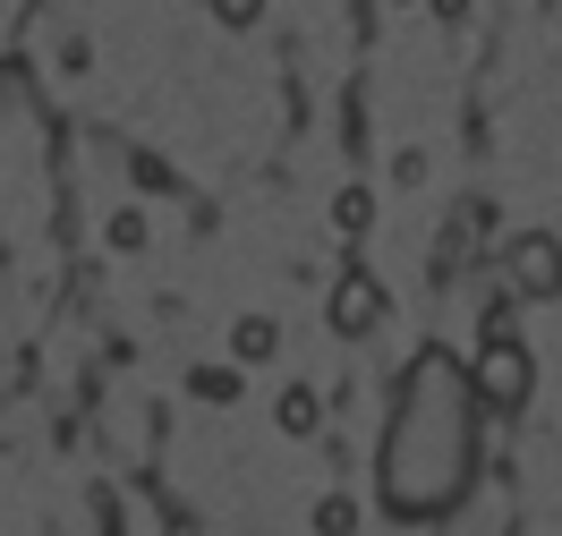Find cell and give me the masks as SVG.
<instances>
[{
    "label": "cell",
    "mask_w": 562,
    "mask_h": 536,
    "mask_svg": "<svg viewBox=\"0 0 562 536\" xmlns=\"http://www.w3.org/2000/svg\"><path fill=\"white\" fill-rule=\"evenodd\" d=\"M196 392H205V400H231V392H239V375H231V366H196Z\"/></svg>",
    "instance_id": "cell-9"
},
{
    "label": "cell",
    "mask_w": 562,
    "mask_h": 536,
    "mask_svg": "<svg viewBox=\"0 0 562 536\" xmlns=\"http://www.w3.org/2000/svg\"><path fill=\"white\" fill-rule=\"evenodd\" d=\"M375 323H384V282H375V273H341V282H333V332H375Z\"/></svg>",
    "instance_id": "cell-4"
},
{
    "label": "cell",
    "mask_w": 562,
    "mask_h": 536,
    "mask_svg": "<svg viewBox=\"0 0 562 536\" xmlns=\"http://www.w3.org/2000/svg\"><path fill=\"white\" fill-rule=\"evenodd\" d=\"M469 384H477V409H520L528 384H537V366H528V350L512 341V332H503V341H486V350H477Z\"/></svg>",
    "instance_id": "cell-2"
},
{
    "label": "cell",
    "mask_w": 562,
    "mask_h": 536,
    "mask_svg": "<svg viewBox=\"0 0 562 536\" xmlns=\"http://www.w3.org/2000/svg\"><path fill=\"white\" fill-rule=\"evenodd\" d=\"M213 18H222V26H256V18H265V0H213Z\"/></svg>",
    "instance_id": "cell-10"
},
{
    "label": "cell",
    "mask_w": 562,
    "mask_h": 536,
    "mask_svg": "<svg viewBox=\"0 0 562 536\" xmlns=\"http://www.w3.org/2000/svg\"><path fill=\"white\" fill-rule=\"evenodd\" d=\"M111 248H145V214H111Z\"/></svg>",
    "instance_id": "cell-11"
},
{
    "label": "cell",
    "mask_w": 562,
    "mask_h": 536,
    "mask_svg": "<svg viewBox=\"0 0 562 536\" xmlns=\"http://www.w3.org/2000/svg\"><path fill=\"white\" fill-rule=\"evenodd\" d=\"M477 384L452 350H418V366L401 375L384 426V502L401 520H443L469 486H477Z\"/></svg>",
    "instance_id": "cell-1"
},
{
    "label": "cell",
    "mask_w": 562,
    "mask_h": 536,
    "mask_svg": "<svg viewBox=\"0 0 562 536\" xmlns=\"http://www.w3.org/2000/svg\"><path fill=\"white\" fill-rule=\"evenodd\" d=\"M333 230H341V239H367V230H375V196H367V187H341V196H333Z\"/></svg>",
    "instance_id": "cell-6"
},
{
    "label": "cell",
    "mask_w": 562,
    "mask_h": 536,
    "mask_svg": "<svg viewBox=\"0 0 562 536\" xmlns=\"http://www.w3.org/2000/svg\"><path fill=\"white\" fill-rule=\"evenodd\" d=\"M512 289L520 298H554L562 289V239L554 230H528L520 248H512Z\"/></svg>",
    "instance_id": "cell-3"
},
{
    "label": "cell",
    "mask_w": 562,
    "mask_h": 536,
    "mask_svg": "<svg viewBox=\"0 0 562 536\" xmlns=\"http://www.w3.org/2000/svg\"><path fill=\"white\" fill-rule=\"evenodd\" d=\"M273 418H281V434H316V392H307V384H290Z\"/></svg>",
    "instance_id": "cell-7"
},
{
    "label": "cell",
    "mask_w": 562,
    "mask_h": 536,
    "mask_svg": "<svg viewBox=\"0 0 562 536\" xmlns=\"http://www.w3.org/2000/svg\"><path fill=\"white\" fill-rule=\"evenodd\" d=\"M273 350H281V323H273V316H239V332H231V357H239V366H265Z\"/></svg>",
    "instance_id": "cell-5"
},
{
    "label": "cell",
    "mask_w": 562,
    "mask_h": 536,
    "mask_svg": "<svg viewBox=\"0 0 562 536\" xmlns=\"http://www.w3.org/2000/svg\"><path fill=\"white\" fill-rule=\"evenodd\" d=\"M316 528H324V536H350V528H358V502H350V494H324V502H316Z\"/></svg>",
    "instance_id": "cell-8"
}]
</instances>
